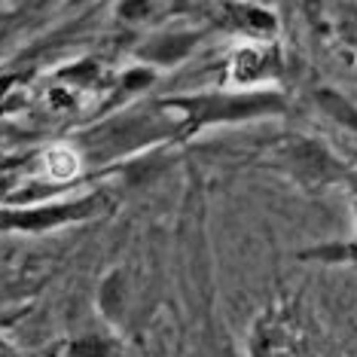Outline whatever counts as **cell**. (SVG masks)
I'll list each match as a JSON object with an SVG mask.
<instances>
[{
	"mask_svg": "<svg viewBox=\"0 0 357 357\" xmlns=\"http://www.w3.org/2000/svg\"><path fill=\"white\" fill-rule=\"evenodd\" d=\"M110 208L104 190H92L74 199L52 202H25V205H0V232H55L64 226H77L95 220Z\"/></svg>",
	"mask_w": 357,
	"mask_h": 357,
	"instance_id": "obj_3",
	"label": "cell"
},
{
	"mask_svg": "<svg viewBox=\"0 0 357 357\" xmlns=\"http://www.w3.org/2000/svg\"><path fill=\"white\" fill-rule=\"evenodd\" d=\"M217 13H220V25L241 31L250 40H272L278 34L275 13L250 0H217Z\"/></svg>",
	"mask_w": 357,
	"mask_h": 357,
	"instance_id": "obj_8",
	"label": "cell"
},
{
	"mask_svg": "<svg viewBox=\"0 0 357 357\" xmlns=\"http://www.w3.org/2000/svg\"><path fill=\"white\" fill-rule=\"evenodd\" d=\"M55 3H59V0H22V10H25L28 15H40V13H46Z\"/></svg>",
	"mask_w": 357,
	"mask_h": 357,
	"instance_id": "obj_10",
	"label": "cell"
},
{
	"mask_svg": "<svg viewBox=\"0 0 357 357\" xmlns=\"http://www.w3.org/2000/svg\"><path fill=\"white\" fill-rule=\"evenodd\" d=\"M159 141H181V135H177V119L168 110H162V104L156 101L147 110L116 113V116L86 128L77 137V156L89 165H107V162L153 147Z\"/></svg>",
	"mask_w": 357,
	"mask_h": 357,
	"instance_id": "obj_2",
	"label": "cell"
},
{
	"mask_svg": "<svg viewBox=\"0 0 357 357\" xmlns=\"http://www.w3.org/2000/svg\"><path fill=\"white\" fill-rule=\"evenodd\" d=\"M15 183H19V177H15L13 172H3V168H0V199L10 196V192L15 190Z\"/></svg>",
	"mask_w": 357,
	"mask_h": 357,
	"instance_id": "obj_11",
	"label": "cell"
},
{
	"mask_svg": "<svg viewBox=\"0 0 357 357\" xmlns=\"http://www.w3.org/2000/svg\"><path fill=\"white\" fill-rule=\"evenodd\" d=\"M205 40V31H159L150 40H144L137 50V61H144L147 68H177L181 61H186L196 46Z\"/></svg>",
	"mask_w": 357,
	"mask_h": 357,
	"instance_id": "obj_7",
	"label": "cell"
},
{
	"mask_svg": "<svg viewBox=\"0 0 357 357\" xmlns=\"http://www.w3.org/2000/svg\"><path fill=\"white\" fill-rule=\"evenodd\" d=\"M162 110L177 119V135L186 141L214 126H238L266 116H281L287 98L272 86L259 89H214V92H190L177 98H162Z\"/></svg>",
	"mask_w": 357,
	"mask_h": 357,
	"instance_id": "obj_1",
	"label": "cell"
},
{
	"mask_svg": "<svg viewBox=\"0 0 357 357\" xmlns=\"http://www.w3.org/2000/svg\"><path fill=\"white\" fill-rule=\"evenodd\" d=\"M272 162L278 172H284L305 192H324L330 186L351 181V168L318 137H305V135L287 137L284 144H278Z\"/></svg>",
	"mask_w": 357,
	"mask_h": 357,
	"instance_id": "obj_4",
	"label": "cell"
},
{
	"mask_svg": "<svg viewBox=\"0 0 357 357\" xmlns=\"http://www.w3.org/2000/svg\"><path fill=\"white\" fill-rule=\"evenodd\" d=\"M250 357H312L296 305L278 303L250 327Z\"/></svg>",
	"mask_w": 357,
	"mask_h": 357,
	"instance_id": "obj_5",
	"label": "cell"
},
{
	"mask_svg": "<svg viewBox=\"0 0 357 357\" xmlns=\"http://www.w3.org/2000/svg\"><path fill=\"white\" fill-rule=\"evenodd\" d=\"M150 13H153V0H119V6H116V15L123 22H128V25L144 22Z\"/></svg>",
	"mask_w": 357,
	"mask_h": 357,
	"instance_id": "obj_9",
	"label": "cell"
},
{
	"mask_svg": "<svg viewBox=\"0 0 357 357\" xmlns=\"http://www.w3.org/2000/svg\"><path fill=\"white\" fill-rule=\"evenodd\" d=\"M226 83L232 89H259L272 86V79L281 74V50L272 40H250L238 46L229 59Z\"/></svg>",
	"mask_w": 357,
	"mask_h": 357,
	"instance_id": "obj_6",
	"label": "cell"
}]
</instances>
